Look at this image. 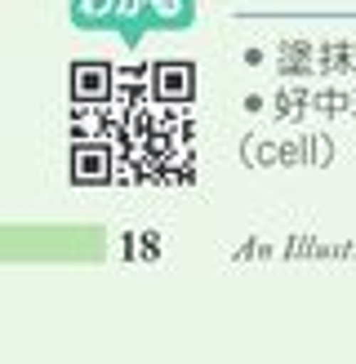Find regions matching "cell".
<instances>
[{
    "label": "cell",
    "instance_id": "cell-1",
    "mask_svg": "<svg viewBox=\"0 0 356 364\" xmlns=\"http://www.w3.org/2000/svg\"><path fill=\"white\" fill-rule=\"evenodd\" d=\"M196 0H71V23L85 31H107L120 41H142L152 31H178L192 23Z\"/></svg>",
    "mask_w": 356,
    "mask_h": 364
}]
</instances>
